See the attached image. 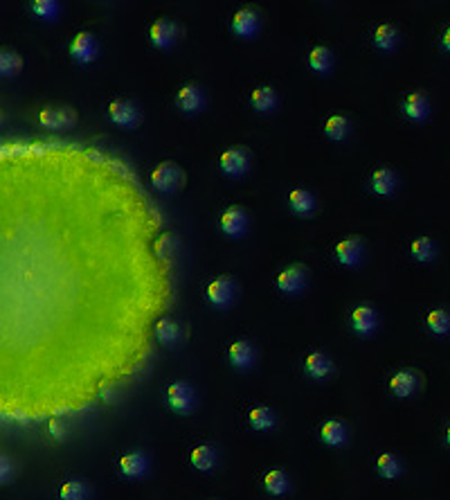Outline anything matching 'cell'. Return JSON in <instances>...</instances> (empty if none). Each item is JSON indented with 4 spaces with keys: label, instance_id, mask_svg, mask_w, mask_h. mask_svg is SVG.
<instances>
[{
    "label": "cell",
    "instance_id": "1",
    "mask_svg": "<svg viewBox=\"0 0 450 500\" xmlns=\"http://www.w3.org/2000/svg\"><path fill=\"white\" fill-rule=\"evenodd\" d=\"M182 172H180V167L174 165V163H163V165H158L153 169V174H151V183H153V188L155 190H160V192H171V190H176L180 188V183H182Z\"/></svg>",
    "mask_w": 450,
    "mask_h": 500
},
{
    "label": "cell",
    "instance_id": "2",
    "mask_svg": "<svg viewBox=\"0 0 450 500\" xmlns=\"http://www.w3.org/2000/svg\"><path fill=\"white\" fill-rule=\"evenodd\" d=\"M38 120L48 129H65L77 122V113L68 107H45L38 113Z\"/></svg>",
    "mask_w": 450,
    "mask_h": 500
},
{
    "label": "cell",
    "instance_id": "3",
    "mask_svg": "<svg viewBox=\"0 0 450 500\" xmlns=\"http://www.w3.org/2000/svg\"><path fill=\"white\" fill-rule=\"evenodd\" d=\"M109 115H111V120L120 126H136L140 122V111L136 104L128 99H113L109 104Z\"/></svg>",
    "mask_w": 450,
    "mask_h": 500
},
{
    "label": "cell",
    "instance_id": "4",
    "mask_svg": "<svg viewBox=\"0 0 450 500\" xmlns=\"http://www.w3.org/2000/svg\"><path fill=\"white\" fill-rule=\"evenodd\" d=\"M167 399H169L171 408H174L176 413H180V415L192 413V408H194V390L187 384H182V381H176V384L169 386Z\"/></svg>",
    "mask_w": 450,
    "mask_h": 500
},
{
    "label": "cell",
    "instance_id": "5",
    "mask_svg": "<svg viewBox=\"0 0 450 500\" xmlns=\"http://www.w3.org/2000/svg\"><path fill=\"white\" fill-rule=\"evenodd\" d=\"M304 282H307V268H304L302 264L286 266L280 275H277V286H280V291H284V293L300 291Z\"/></svg>",
    "mask_w": 450,
    "mask_h": 500
},
{
    "label": "cell",
    "instance_id": "6",
    "mask_svg": "<svg viewBox=\"0 0 450 500\" xmlns=\"http://www.w3.org/2000/svg\"><path fill=\"white\" fill-rule=\"evenodd\" d=\"M232 295H234V282H232V278H225V275L214 278L207 286V298L212 305H216V307L230 305Z\"/></svg>",
    "mask_w": 450,
    "mask_h": 500
},
{
    "label": "cell",
    "instance_id": "7",
    "mask_svg": "<svg viewBox=\"0 0 450 500\" xmlns=\"http://www.w3.org/2000/svg\"><path fill=\"white\" fill-rule=\"evenodd\" d=\"M97 50H99L97 38L92 36L90 32H79L70 43L72 57L79 59V61H92L97 57Z\"/></svg>",
    "mask_w": 450,
    "mask_h": 500
},
{
    "label": "cell",
    "instance_id": "8",
    "mask_svg": "<svg viewBox=\"0 0 450 500\" xmlns=\"http://www.w3.org/2000/svg\"><path fill=\"white\" fill-rule=\"evenodd\" d=\"M221 169L230 176H239L248 169V151L243 149H228L221 156Z\"/></svg>",
    "mask_w": 450,
    "mask_h": 500
},
{
    "label": "cell",
    "instance_id": "9",
    "mask_svg": "<svg viewBox=\"0 0 450 500\" xmlns=\"http://www.w3.org/2000/svg\"><path fill=\"white\" fill-rule=\"evenodd\" d=\"M246 228V210L241 205H232L221 214V230L225 234H241Z\"/></svg>",
    "mask_w": 450,
    "mask_h": 500
},
{
    "label": "cell",
    "instance_id": "10",
    "mask_svg": "<svg viewBox=\"0 0 450 500\" xmlns=\"http://www.w3.org/2000/svg\"><path fill=\"white\" fill-rule=\"evenodd\" d=\"M176 104H178V109L185 111V113H194L203 107V93H201V88H198L196 84H187V86H182L178 90V95H176Z\"/></svg>",
    "mask_w": 450,
    "mask_h": 500
},
{
    "label": "cell",
    "instance_id": "11",
    "mask_svg": "<svg viewBox=\"0 0 450 500\" xmlns=\"http://www.w3.org/2000/svg\"><path fill=\"white\" fill-rule=\"evenodd\" d=\"M257 25H259V16H257V11L250 7L239 9L232 18V30L239 36H253Z\"/></svg>",
    "mask_w": 450,
    "mask_h": 500
},
{
    "label": "cell",
    "instance_id": "12",
    "mask_svg": "<svg viewBox=\"0 0 450 500\" xmlns=\"http://www.w3.org/2000/svg\"><path fill=\"white\" fill-rule=\"evenodd\" d=\"M419 386V376L410 370H403V372H396L392 379H390V390L396 394V397H410V394H415Z\"/></svg>",
    "mask_w": 450,
    "mask_h": 500
},
{
    "label": "cell",
    "instance_id": "13",
    "mask_svg": "<svg viewBox=\"0 0 450 500\" xmlns=\"http://www.w3.org/2000/svg\"><path fill=\"white\" fill-rule=\"evenodd\" d=\"M351 325L353 329L358 334H369V332H374V327H376V311L372 307H356L353 313H351Z\"/></svg>",
    "mask_w": 450,
    "mask_h": 500
},
{
    "label": "cell",
    "instance_id": "14",
    "mask_svg": "<svg viewBox=\"0 0 450 500\" xmlns=\"http://www.w3.org/2000/svg\"><path fill=\"white\" fill-rule=\"evenodd\" d=\"M149 34H151V41L158 48H167V45L174 43V38H176V25L165 21V18H160V21H155L151 25V32Z\"/></svg>",
    "mask_w": 450,
    "mask_h": 500
},
{
    "label": "cell",
    "instance_id": "15",
    "mask_svg": "<svg viewBox=\"0 0 450 500\" xmlns=\"http://www.w3.org/2000/svg\"><path fill=\"white\" fill-rule=\"evenodd\" d=\"M361 250H363L361 239H356V237H349V239H342V241L336 246V257L342 261V264L353 266L356 261H358V257H361Z\"/></svg>",
    "mask_w": 450,
    "mask_h": 500
},
{
    "label": "cell",
    "instance_id": "16",
    "mask_svg": "<svg viewBox=\"0 0 450 500\" xmlns=\"http://www.w3.org/2000/svg\"><path fill=\"white\" fill-rule=\"evenodd\" d=\"M372 188H374V192H378L383 196H390L396 188V176H394L392 169L378 167L376 172L372 174Z\"/></svg>",
    "mask_w": 450,
    "mask_h": 500
},
{
    "label": "cell",
    "instance_id": "17",
    "mask_svg": "<svg viewBox=\"0 0 450 500\" xmlns=\"http://www.w3.org/2000/svg\"><path fill=\"white\" fill-rule=\"evenodd\" d=\"M403 111L407 117H412V120H423V117L428 115V97L423 93L407 95L403 102Z\"/></svg>",
    "mask_w": 450,
    "mask_h": 500
},
{
    "label": "cell",
    "instance_id": "18",
    "mask_svg": "<svg viewBox=\"0 0 450 500\" xmlns=\"http://www.w3.org/2000/svg\"><path fill=\"white\" fill-rule=\"evenodd\" d=\"M304 370H307V374H311L313 379H324L331 372V361L320 352L309 354L307 361H304Z\"/></svg>",
    "mask_w": 450,
    "mask_h": 500
},
{
    "label": "cell",
    "instance_id": "19",
    "mask_svg": "<svg viewBox=\"0 0 450 500\" xmlns=\"http://www.w3.org/2000/svg\"><path fill=\"white\" fill-rule=\"evenodd\" d=\"M120 469H122L124 476L138 478V476H142V473H144V469H147V460H144V455L138 453V451L126 453V455H122V460H120Z\"/></svg>",
    "mask_w": 450,
    "mask_h": 500
},
{
    "label": "cell",
    "instance_id": "20",
    "mask_svg": "<svg viewBox=\"0 0 450 500\" xmlns=\"http://www.w3.org/2000/svg\"><path fill=\"white\" fill-rule=\"evenodd\" d=\"M228 357H230L232 365H236V367H246V365L253 363L255 352H253V345H250L248 340H236V343L230 347Z\"/></svg>",
    "mask_w": 450,
    "mask_h": 500
},
{
    "label": "cell",
    "instance_id": "21",
    "mask_svg": "<svg viewBox=\"0 0 450 500\" xmlns=\"http://www.w3.org/2000/svg\"><path fill=\"white\" fill-rule=\"evenodd\" d=\"M250 102H253V107L257 111H273L275 104H277V93L270 86H259V88L253 90V97H250Z\"/></svg>",
    "mask_w": 450,
    "mask_h": 500
},
{
    "label": "cell",
    "instance_id": "22",
    "mask_svg": "<svg viewBox=\"0 0 450 500\" xmlns=\"http://www.w3.org/2000/svg\"><path fill=\"white\" fill-rule=\"evenodd\" d=\"M320 435H322V440H324L329 446H338V444L345 442L347 430H345V426H342L340 422H336V419H329V422L322 424Z\"/></svg>",
    "mask_w": 450,
    "mask_h": 500
},
{
    "label": "cell",
    "instance_id": "23",
    "mask_svg": "<svg viewBox=\"0 0 450 500\" xmlns=\"http://www.w3.org/2000/svg\"><path fill=\"white\" fill-rule=\"evenodd\" d=\"M309 63L315 72H326L331 68V63H334V55H331V50L324 48V45H315L311 52H309Z\"/></svg>",
    "mask_w": 450,
    "mask_h": 500
},
{
    "label": "cell",
    "instance_id": "24",
    "mask_svg": "<svg viewBox=\"0 0 450 500\" xmlns=\"http://www.w3.org/2000/svg\"><path fill=\"white\" fill-rule=\"evenodd\" d=\"M155 338L160 340V343H176L180 338V327L176 320L171 318H163L155 322Z\"/></svg>",
    "mask_w": 450,
    "mask_h": 500
},
{
    "label": "cell",
    "instance_id": "25",
    "mask_svg": "<svg viewBox=\"0 0 450 500\" xmlns=\"http://www.w3.org/2000/svg\"><path fill=\"white\" fill-rule=\"evenodd\" d=\"M23 68V59L11 48H0V75H16Z\"/></svg>",
    "mask_w": 450,
    "mask_h": 500
},
{
    "label": "cell",
    "instance_id": "26",
    "mask_svg": "<svg viewBox=\"0 0 450 500\" xmlns=\"http://www.w3.org/2000/svg\"><path fill=\"white\" fill-rule=\"evenodd\" d=\"M190 460H192V464L196 469L209 471L212 467H214V462H216V453H214L212 446H196V449L192 451V455H190Z\"/></svg>",
    "mask_w": 450,
    "mask_h": 500
},
{
    "label": "cell",
    "instance_id": "27",
    "mask_svg": "<svg viewBox=\"0 0 450 500\" xmlns=\"http://www.w3.org/2000/svg\"><path fill=\"white\" fill-rule=\"evenodd\" d=\"M288 203H290V207H293L297 214H309L311 210L315 207L313 196L307 190H293V192L288 194Z\"/></svg>",
    "mask_w": 450,
    "mask_h": 500
},
{
    "label": "cell",
    "instance_id": "28",
    "mask_svg": "<svg viewBox=\"0 0 450 500\" xmlns=\"http://www.w3.org/2000/svg\"><path fill=\"white\" fill-rule=\"evenodd\" d=\"M396 38H399V32H396L394 25H388V23L378 25L374 32V43L383 50H392L396 45Z\"/></svg>",
    "mask_w": 450,
    "mask_h": 500
},
{
    "label": "cell",
    "instance_id": "29",
    "mask_svg": "<svg viewBox=\"0 0 450 500\" xmlns=\"http://www.w3.org/2000/svg\"><path fill=\"white\" fill-rule=\"evenodd\" d=\"M324 134L331 138V140H342L347 134H349V120L342 115H334L329 117L326 124H324Z\"/></svg>",
    "mask_w": 450,
    "mask_h": 500
},
{
    "label": "cell",
    "instance_id": "30",
    "mask_svg": "<svg viewBox=\"0 0 450 500\" xmlns=\"http://www.w3.org/2000/svg\"><path fill=\"white\" fill-rule=\"evenodd\" d=\"M426 322H428V327L432 329V332L439 334V336L450 332V313L444 311V309H432L428 313V320Z\"/></svg>",
    "mask_w": 450,
    "mask_h": 500
},
{
    "label": "cell",
    "instance_id": "31",
    "mask_svg": "<svg viewBox=\"0 0 450 500\" xmlns=\"http://www.w3.org/2000/svg\"><path fill=\"white\" fill-rule=\"evenodd\" d=\"M263 484H266V489L275 496H280L288 489V478L284 471H270L266 473V478H263Z\"/></svg>",
    "mask_w": 450,
    "mask_h": 500
},
{
    "label": "cell",
    "instance_id": "32",
    "mask_svg": "<svg viewBox=\"0 0 450 500\" xmlns=\"http://www.w3.org/2000/svg\"><path fill=\"white\" fill-rule=\"evenodd\" d=\"M376 467H378V473H380L383 478H396V476H399V473H401L399 460H396L392 453H383V455L378 457Z\"/></svg>",
    "mask_w": 450,
    "mask_h": 500
},
{
    "label": "cell",
    "instance_id": "33",
    "mask_svg": "<svg viewBox=\"0 0 450 500\" xmlns=\"http://www.w3.org/2000/svg\"><path fill=\"white\" fill-rule=\"evenodd\" d=\"M248 419L257 430H268L275 424V417H273V413L268 411V408H253Z\"/></svg>",
    "mask_w": 450,
    "mask_h": 500
},
{
    "label": "cell",
    "instance_id": "34",
    "mask_svg": "<svg viewBox=\"0 0 450 500\" xmlns=\"http://www.w3.org/2000/svg\"><path fill=\"white\" fill-rule=\"evenodd\" d=\"M410 250H412V257L419 261H428L434 257V244L428 239V237H419V239H415Z\"/></svg>",
    "mask_w": 450,
    "mask_h": 500
},
{
    "label": "cell",
    "instance_id": "35",
    "mask_svg": "<svg viewBox=\"0 0 450 500\" xmlns=\"http://www.w3.org/2000/svg\"><path fill=\"white\" fill-rule=\"evenodd\" d=\"M61 500H86L88 496V487L79 480H70L61 487Z\"/></svg>",
    "mask_w": 450,
    "mask_h": 500
},
{
    "label": "cell",
    "instance_id": "36",
    "mask_svg": "<svg viewBox=\"0 0 450 500\" xmlns=\"http://www.w3.org/2000/svg\"><path fill=\"white\" fill-rule=\"evenodd\" d=\"M32 9H34V14L41 18H55L59 11V5L52 3V0H34Z\"/></svg>",
    "mask_w": 450,
    "mask_h": 500
},
{
    "label": "cell",
    "instance_id": "37",
    "mask_svg": "<svg viewBox=\"0 0 450 500\" xmlns=\"http://www.w3.org/2000/svg\"><path fill=\"white\" fill-rule=\"evenodd\" d=\"M11 471H14V467H11V460L7 455H0V484L11 476Z\"/></svg>",
    "mask_w": 450,
    "mask_h": 500
},
{
    "label": "cell",
    "instance_id": "38",
    "mask_svg": "<svg viewBox=\"0 0 450 500\" xmlns=\"http://www.w3.org/2000/svg\"><path fill=\"white\" fill-rule=\"evenodd\" d=\"M50 433H52V435H55V438H61L63 428H61V424L57 422V419H52V422H50Z\"/></svg>",
    "mask_w": 450,
    "mask_h": 500
},
{
    "label": "cell",
    "instance_id": "39",
    "mask_svg": "<svg viewBox=\"0 0 450 500\" xmlns=\"http://www.w3.org/2000/svg\"><path fill=\"white\" fill-rule=\"evenodd\" d=\"M441 43H444V48H446V50L450 52V28H448V30L444 32V38H441Z\"/></svg>",
    "mask_w": 450,
    "mask_h": 500
},
{
    "label": "cell",
    "instance_id": "40",
    "mask_svg": "<svg viewBox=\"0 0 450 500\" xmlns=\"http://www.w3.org/2000/svg\"><path fill=\"white\" fill-rule=\"evenodd\" d=\"M446 442L450 444V426H448V430H446Z\"/></svg>",
    "mask_w": 450,
    "mask_h": 500
},
{
    "label": "cell",
    "instance_id": "41",
    "mask_svg": "<svg viewBox=\"0 0 450 500\" xmlns=\"http://www.w3.org/2000/svg\"><path fill=\"white\" fill-rule=\"evenodd\" d=\"M0 117H3V115H0Z\"/></svg>",
    "mask_w": 450,
    "mask_h": 500
}]
</instances>
